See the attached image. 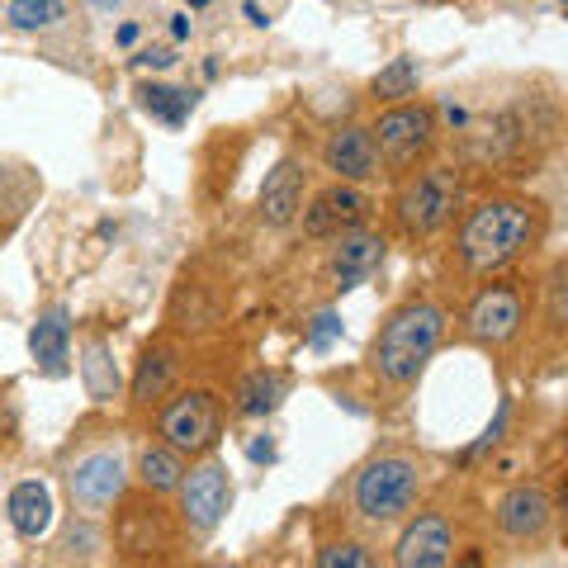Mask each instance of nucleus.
Segmentation results:
<instances>
[{
    "mask_svg": "<svg viewBox=\"0 0 568 568\" xmlns=\"http://www.w3.org/2000/svg\"><path fill=\"white\" fill-rule=\"evenodd\" d=\"M422 465L413 455H375L369 465H361L351 484V507L355 517L369 526H394L407 511L417 507L422 497Z\"/></svg>",
    "mask_w": 568,
    "mask_h": 568,
    "instance_id": "7ed1b4c3",
    "label": "nucleus"
},
{
    "mask_svg": "<svg viewBox=\"0 0 568 568\" xmlns=\"http://www.w3.org/2000/svg\"><path fill=\"white\" fill-rule=\"evenodd\" d=\"M417 85H422V67H417L413 58H394L388 67L375 71L369 91H375V100L398 104V100H413V95H417Z\"/></svg>",
    "mask_w": 568,
    "mask_h": 568,
    "instance_id": "4be33fe9",
    "label": "nucleus"
},
{
    "mask_svg": "<svg viewBox=\"0 0 568 568\" xmlns=\"http://www.w3.org/2000/svg\"><path fill=\"white\" fill-rule=\"evenodd\" d=\"M507 422H511V403H503V407H497V417L488 422V432L478 436L474 446H469L465 455H459V459H465V465H478V459H484L488 450H497V446H503V436H507Z\"/></svg>",
    "mask_w": 568,
    "mask_h": 568,
    "instance_id": "cd10ccee",
    "label": "nucleus"
},
{
    "mask_svg": "<svg viewBox=\"0 0 568 568\" xmlns=\"http://www.w3.org/2000/svg\"><path fill=\"white\" fill-rule=\"evenodd\" d=\"M375 555L361 545V540H332L317 549V568H369Z\"/></svg>",
    "mask_w": 568,
    "mask_h": 568,
    "instance_id": "a878e982",
    "label": "nucleus"
},
{
    "mask_svg": "<svg viewBox=\"0 0 568 568\" xmlns=\"http://www.w3.org/2000/svg\"><path fill=\"white\" fill-rule=\"evenodd\" d=\"M304 185H308V171L298 156H284V162H275V171L265 175L261 185V219L271 227H290L298 219V209H304Z\"/></svg>",
    "mask_w": 568,
    "mask_h": 568,
    "instance_id": "2eb2a0df",
    "label": "nucleus"
},
{
    "mask_svg": "<svg viewBox=\"0 0 568 568\" xmlns=\"http://www.w3.org/2000/svg\"><path fill=\"white\" fill-rule=\"evenodd\" d=\"M138 62H142V67H171L175 58H171V52H166V48H152V52H142V58H138Z\"/></svg>",
    "mask_w": 568,
    "mask_h": 568,
    "instance_id": "2f4dec72",
    "label": "nucleus"
},
{
    "mask_svg": "<svg viewBox=\"0 0 568 568\" xmlns=\"http://www.w3.org/2000/svg\"><path fill=\"white\" fill-rule=\"evenodd\" d=\"M526 327V294L517 284H488L474 294V304L465 308V336L474 346L503 351L521 336Z\"/></svg>",
    "mask_w": 568,
    "mask_h": 568,
    "instance_id": "6e6552de",
    "label": "nucleus"
},
{
    "mask_svg": "<svg viewBox=\"0 0 568 568\" xmlns=\"http://www.w3.org/2000/svg\"><path fill=\"white\" fill-rule=\"evenodd\" d=\"M549 327L564 332V265H555L549 275Z\"/></svg>",
    "mask_w": 568,
    "mask_h": 568,
    "instance_id": "c756f323",
    "label": "nucleus"
},
{
    "mask_svg": "<svg viewBox=\"0 0 568 568\" xmlns=\"http://www.w3.org/2000/svg\"><path fill=\"white\" fill-rule=\"evenodd\" d=\"M436 110H426V104H388V110L375 119V129H369V138H375L379 148V162L394 166V171H407L432 156L436 148Z\"/></svg>",
    "mask_w": 568,
    "mask_h": 568,
    "instance_id": "39448f33",
    "label": "nucleus"
},
{
    "mask_svg": "<svg viewBox=\"0 0 568 568\" xmlns=\"http://www.w3.org/2000/svg\"><path fill=\"white\" fill-rule=\"evenodd\" d=\"M181 521L190 536H213L219 521L227 517V507H233V478L219 459H204V465H194L181 474Z\"/></svg>",
    "mask_w": 568,
    "mask_h": 568,
    "instance_id": "1a4fd4ad",
    "label": "nucleus"
},
{
    "mask_svg": "<svg viewBox=\"0 0 568 568\" xmlns=\"http://www.w3.org/2000/svg\"><path fill=\"white\" fill-rule=\"evenodd\" d=\"M219 432H223V407L209 388H185L181 398H171L156 417V436L162 446L181 450V455H204L219 446Z\"/></svg>",
    "mask_w": 568,
    "mask_h": 568,
    "instance_id": "0eeeda50",
    "label": "nucleus"
},
{
    "mask_svg": "<svg viewBox=\"0 0 568 568\" xmlns=\"http://www.w3.org/2000/svg\"><path fill=\"white\" fill-rule=\"evenodd\" d=\"M440 336H446V308L432 298H413L388 313V323L379 327L375 346H369V369L388 384V388H407L417 384L426 361L436 355Z\"/></svg>",
    "mask_w": 568,
    "mask_h": 568,
    "instance_id": "f03ea898",
    "label": "nucleus"
},
{
    "mask_svg": "<svg viewBox=\"0 0 568 568\" xmlns=\"http://www.w3.org/2000/svg\"><path fill=\"white\" fill-rule=\"evenodd\" d=\"M142 110L156 114L162 123H171V129H181V123L190 119L194 110V91H171V85H142Z\"/></svg>",
    "mask_w": 568,
    "mask_h": 568,
    "instance_id": "b1692460",
    "label": "nucleus"
},
{
    "mask_svg": "<svg viewBox=\"0 0 568 568\" xmlns=\"http://www.w3.org/2000/svg\"><path fill=\"white\" fill-rule=\"evenodd\" d=\"M171 526L162 517V507L156 503H129L123 507V521H119V549L133 559H152L162 555V549H171Z\"/></svg>",
    "mask_w": 568,
    "mask_h": 568,
    "instance_id": "dca6fc26",
    "label": "nucleus"
},
{
    "mask_svg": "<svg viewBox=\"0 0 568 568\" xmlns=\"http://www.w3.org/2000/svg\"><path fill=\"white\" fill-rule=\"evenodd\" d=\"M336 336H342V317H336V313H317V317H313V327H308V342L323 351V346L336 342Z\"/></svg>",
    "mask_w": 568,
    "mask_h": 568,
    "instance_id": "c85d7f7f",
    "label": "nucleus"
},
{
    "mask_svg": "<svg viewBox=\"0 0 568 568\" xmlns=\"http://www.w3.org/2000/svg\"><path fill=\"white\" fill-rule=\"evenodd\" d=\"M369 213V200L351 181H336L327 190L313 194L308 209H298V219H304V233L308 237H336V233H351V227H361Z\"/></svg>",
    "mask_w": 568,
    "mask_h": 568,
    "instance_id": "9b49d317",
    "label": "nucleus"
},
{
    "mask_svg": "<svg viewBox=\"0 0 568 568\" xmlns=\"http://www.w3.org/2000/svg\"><path fill=\"white\" fill-rule=\"evenodd\" d=\"M555 526V497H549L540 484H517L503 493L497 503V530L511 545H540Z\"/></svg>",
    "mask_w": 568,
    "mask_h": 568,
    "instance_id": "9d476101",
    "label": "nucleus"
},
{
    "mask_svg": "<svg viewBox=\"0 0 568 568\" xmlns=\"http://www.w3.org/2000/svg\"><path fill=\"white\" fill-rule=\"evenodd\" d=\"M459 175L446 171V166H426L417 171L413 181H407L398 190V200H394V213H398V227L413 242H426V237H436L440 227H446L455 219V209H459Z\"/></svg>",
    "mask_w": 568,
    "mask_h": 568,
    "instance_id": "20e7f679",
    "label": "nucleus"
},
{
    "mask_svg": "<svg viewBox=\"0 0 568 568\" xmlns=\"http://www.w3.org/2000/svg\"><path fill=\"white\" fill-rule=\"evenodd\" d=\"M181 459L185 455L171 450V446H148L138 455V484L148 493H175L181 488V474H185Z\"/></svg>",
    "mask_w": 568,
    "mask_h": 568,
    "instance_id": "aec40b11",
    "label": "nucleus"
},
{
    "mask_svg": "<svg viewBox=\"0 0 568 568\" xmlns=\"http://www.w3.org/2000/svg\"><path fill=\"white\" fill-rule=\"evenodd\" d=\"M95 549H100V530L95 526H71L67 536L58 540V564H91L95 559Z\"/></svg>",
    "mask_w": 568,
    "mask_h": 568,
    "instance_id": "bb28decb",
    "label": "nucleus"
},
{
    "mask_svg": "<svg viewBox=\"0 0 568 568\" xmlns=\"http://www.w3.org/2000/svg\"><path fill=\"white\" fill-rule=\"evenodd\" d=\"M123 488H129V455L114 440V446H95V450H81L77 459L67 465V493L81 511H110L114 503H123Z\"/></svg>",
    "mask_w": 568,
    "mask_h": 568,
    "instance_id": "423d86ee",
    "label": "nucleus"
},
{
    "mask_svg": "<svg viewBox=\"0 0 568 568\" xmlns=\"http://www.w3.org/2000/svg\"><path fill=\"white\" fill-rule=\"evenodd\" d=\"M171 375H175V361L166 351H148L138 365V379H133V403H156L171 388Z\"/></svg>",
    "mask_w": 568,
    "mask_h": 568,
    "instance_id": "5701e85b",
    "label": "nucleus"
},
{
    "mask_svg": "<svg viewBox=\"0 0 568 568\" xmlns=\"http://www.w3.org/2000/svg\"><path fill=\"white\" fill-rule=\"evenodd\" d=\"M6 517H10L20 540H43L48 526H52V493L39 484V478H24V484H14L6 497Z\"/></svg>",
    "mask_w": 568,
    "mask_h": 568,
    "instance_id": "f3484780",
    "label": "nucleus"
},
{
    "mask_svg": "<svg viewBox=\"0 0 568 568\" xmlns=\"http://www.w3.org/2000/svg\"><path fill=\"white\" fill-rule=\"evenodd\" d=\"M6 20L14 29H52V24H62L67 20V0H10L6 6Z\"/></svg>",
    "mask_w": 568,
    "mask_h": 568,
    "instance_id": "393cba45",
    "label": "nucleus"
},
{
    "mask_svg": "<svg viewBox=\"0 0 568 568\" xmlns=\"http://www.w3.org/2000/svg\"><path fill=\"white\" fill-rule=\"evenodd\" d=\"M100 6H119V0H100Z\"/></svg>",
    "mask_w": 568,
    "mask_h": 568,
    "instance_id": "f704fd0d",
    "label": "nucleus"
},
{
    "mask_svg": "<svg viewBox=\"0 0 568 568\" xmlns=\"http://www.w3.org/2000/svg\"><path fill=\"white\" fill-rule=\"evenodd\" d=\"M77 369H81V384L95 403H114L119 398V365H114V351L104 336H85L81 355H77Z\"/></svg>",
    "mask_w": 568,
    "mask_h": 568,
    "instance_id": "6ab92c4d",
    "label": "nucleus"
},
{
    "mask_svg": "<svg viewBox=\"0 0 568 568\" xmlns=\"http://www.w3.org/2000/svg\"><path fill=\"white\" fill-rule=\"evenodd\" d=\"M545 233V213L536 200H517V194H497V200H478L465 223H459V265L469 275H497L511 261H521Z\"/></svg>",
    "mask_w": 568,
    "mask_h": 568,
    "instance_id": "f257e3e1",
    "label": "nucleus"
},
{
    "mask_svg": "<svg viewBox=\"0 0 568 568\" xmlns=\"http://www.w3.org/2000/svg\"><path fill=\"white\" fill-rule=\"evenodd\" d=\"M323 166L336 175V181H351V185L375 181L384 171L375 138H369V129H361V123H346V129H336L323 142Z\"/></svg>",
    "mask_w": 568,
    "mask_h": 568,
    "instance_id": "ddd939ff",
    "label": "nucleus"
},
{
    "mask_svg": "<svg viewBox=\"0 0 568 568\" xmlns=\"http://www.w3.org/2000/svg\"><path fill=\"white\" fill-rule=\"evenodd\" d=\"M246 455H252L256 465H271V459H275V446H271V440H265V436H256L252 446H246Z\"/></svg>",
    "mask_w": 568,
    "mask_h": 568,
    "instance_id": "7c9ffc66",
    "label": "nucleus"
},
{
    "mask_svg": "<svg viewBox=\"0 0 568 568\" xmlns=\"http://www.w3.org/2000/svg\"><path fill=\"white\" fill-rule=\"evenodd\" d=\"M450 559H455V530L440 511H422L417 521H407L394 545L398 568H446Z\"/></svg>",
    "mask_w": 568,
    "mask_h": 568,
    "instance_id": "f8f14e48",
    "label": "nucleus"
},
{
    "mask_svg": "<svg viewBox=\"0 0 568 568\" xmlns=\"http://www.w3.org/2000/svg\"><path fill=\"white\" fill-rule=\"evenodd\" d=\"M388 242L379 233H365V227H351V233H336V252H332V290L346 294L355 284H365L369 275L384 265Z\"/></svg>",
    "mask_w": 568,
    "mask_h": 568,
    "instance_id": "4468645a",
    "label": "nucleus"
},
{
    "mask_svg": "<svg viewBox=\"0 0 568 568\" xmlns=\"http://www.w3.org/2000/svg\"><path fill=\"white\" fill-rule=\"evenodd\" d=\"M284 394H290L284 375H275V369H256V375H246L242 388H237V413L242 417H265L284 403Z\"/></svg>",
    "mask_w": 568,
    "mask_h": 568,
    "instance_id": "412c9836",
    "label": "nucleus"
},
{
    "mask_svg": "<svg viewBox=\"0 0 568 568\" xmlns=\"http://www.w3.org/2000/svg\"><path fill=\"white\" fill-rule=\"evenodd\" d=\"M242 14H246V20H252V24H265V14H261V6H256V0H246V6H242Z\"/></svg>",
    "mask_w": 568,
    "mask_h": 568,
    "instance_id": "473e14b6",
    "label": "nucleus"
},
{
    "mask_svg": "<svg viewBox=\"0 0 568 568\" xmlns=\"http://www.w3.org/2000/svg\"><path fill=\"white\" fill-rule=\"evenodd\" d=\"M29 351H33V365H39L43 375H52V379H62L71 369V327H67L62 308H52V313H43L39 323H33Z\"/></svg>",
    "mask_w": 568,
    "mask_h": 568,
    "instance_id": "a211bd4d",
    "label": "nucleus"
},
{
    "mask_svg": "<svg viewBox=\"0 0 568 568\" xmlns=\"http://www.w3.org/2000/svg\"><path fill=\"white\" fill-rule=\"evenodd\" d=\"M185 33H190V20H185V14H175V20H171V39H185Z\"/></svg>",
    "mask_w": 568,
    "mask_h": 568,
    "instance_id": "72a5a7b5",
    "label": "nucleus"
}]
</instances>
